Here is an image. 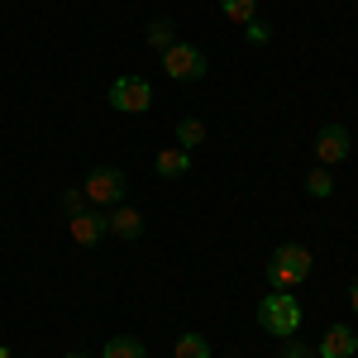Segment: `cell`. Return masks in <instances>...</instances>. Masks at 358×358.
Listing matches in <instances>:
<instances>
[{
	"mask_svg": "<svg viewBox=\"0 0 358 358\" xmlns=\"http://www.w3.org/2000/svg\"><path fill=\"white\" fill-rule=\"evenodd\" d=\"M315 268V258H310V248L306 244H277L273 258H268V282H273L277 292H292L296 282H306Z\"/></svg>",
	"mask_w": 358,
	"mask_h": 358,
	"instance_id": "6da1fadb",
	"label": "cell"
},
{
	"mask_svg": "<svg viewBox=\"0 0 358 358\" xmlns=\"http://www.w3.org/2000/svg\"><path fill=\"white\" fill-rule=\"evenodd\" d=\"M258 325H263L268 334L292 339V334L301 330V301H296L292 292H273V296H263V301H258Z\"/></svg>",
	"mask_w": 358,
	"mask_h": 358,
	"instance_id": "7a4b0ae2",
	"label": "cell"
},
{
	"mask_svg": "<svg viewBox=\"0 0 358 358\" xmlns=\"http://www.w3.org/2000/svg\"><path fill=\"white\" fill-rule=\"evenodd\" d=\"M124 192H129V182H124V172L120 167H91L82 182V196L91 206H101V210H110V206H124Z\"/></svg>",
	"mask_w": 358,
	"mask_h": 358,
	"instance_id": "3957f363",
	"label": "cell"
},
{
	"mask_svg": "<svg viewBox=\"0 0 358 358\" xmlns=\"http://www.w3.org/2000/svg\"><path fill=\"white\" fill-rule=\"evenodd\" d=\"M163 72L172 82H201V77L210 72V62H206V53L192 48V43H172L163 53Z\"/></svg>",
	"mask_w": 358,
	"mask_h": 358,
	"instance_id": "277c9868",
	"label": "cell"
},
{
	"mask_svg": "<svg viewBox=\"0 0 358 358\" xmlns=\"http://www.w3.org/2000/svg\"><path fill=\"white\" fill-rule=\"evenodd\" d=\"M110 106L120 115H143L153 106V86L143 82V77H115L110 82Z\"/></svg>",
	"mask_w": 358,
	"mask_h": 358,
	"instance_id": "5b68a950",
	"label": "cell"
},
{
	"mask_svg": "<svg viewBox=\"0 0 358 358\" xmlns=\"http://www.w3.org/2000/svg\"><path fill=\"white\" fill-rule=\"evenodd\" d=\"M349 148H354V138H349L344 124H320V134H315V158H320V167L344 163Z\"/></svg>",
	"mask_w": 358,
	"mask_h": 358,
	"instance_id": "8992f818",
	"label": "cell"
},
{
	"mask_svg": "<svg viewBox=\"0 0 358 358\" xmlns=\"http://www.w3.org/2000/svg\"><path fill=\"white\" fill-rule=\"evenodd\" d=\"M67 229H72V239L82 248H96L101 239H106V210H72V220H67Z\"/></svg>",
	"mask_w": 358,
	"mask_h": 358,
	"instance_id": "52a82bcc",
	"label": "cell"
},
{
	"mask_svg": "<svg viewBox=\"0 0 358 358\" xmlns=\"http://www.w3.org/2000/svg\"><path fill=\"white\" fill-rule=\"evenodd\" d=\"M315 354H320V358H354L358 354V334L349 330V325H330V330L320 334Z\"/></svg>",
	"mask_w": 358,
	"mask_h": 358,
	"instance_id": "ba28073f",
	"label": "cell"
},
{
	"mask_svg": "<svg viewBox=\"0 0 358 358\" xmlns=\"http://www.w3.org/2000/svg\"><path fill=\"white\" fill-rule=\"evenodd\" d=\"M106 234H115V239H138L143 234V215H138L134 206H110L106 210Z\"/></svg>",
	"mask_w": 358,
	"mask_h": 358,
	"instance_id": "9c48e42d",
	"label": "cell"
},
{
	"mask_svg": "<svg viewBox=\"0 0 358 358\" xmlns=\"http://www.w3.org/2000/svg\"><path fill=\"white\" fill-rule=\"evenodd\" d=\"M153 172L167 177V182H177V177H187V172H192V153H187V148H163V153L153 158Z\"/></svg>",
	"mask_w": 358,
	"mask_h": 358,
	"instance_id": "30bf717a",
	"label": "cell"
},
{
	"mask_svg": "<svg viewBox=\"0 0 358 358\" xmlns=\"http://www.w3.org/2000/svg\"><path fill=\"white\" fill-rule=\"evenodd\" d=\"M101 358H148V349H143V339H134V334H110Z\"/></svg>",
	"mask_w": 358,
	"mask_h": 358,
	"instance_id": "8fae6325",
	"label": "cell"
},
{
	"mask_svg": "<svg viewBox=\"0 0 358 358\" xmlns=\"http://www.w3.org/2000/svg\"><path fill=\"white\" fill-rule=\"evenodd\" d=\"M143 38H148V48H153V53H167V48L177 43V24H172V20H148Z\"/></svg>",
	"mask_w": 358,
	"mask_h": 358,
	"instance_id": "7c38bea8",
	"label": "cell"
},
{
	"mask_svg": "<svg viewBox=\"0 0 358 358\" xmlns=\"http://www.w3.org/2000/svg\"><path fill=\"white\" fill-rule=\"evenodd\" d=\"M196 143H206V124H201L196 115H182V120H177V148L192 153Z\"/></svg>",
	"mask_w": 358,
	"mask_h": 358,
	"instance_id": "4fadbf2b",
	"label": "cell"
},
{
	"mask_svg": "<svg viewBox=\"0 0 358 358\" xmlns=\"http://www.w3.org/2000/svg\"><path fill=\"white\" fill-rule=\"evenodd\" d=\"M172 358H210V344H206V334H177V344H172Z\"/></svg>",
	"mask_w": 358,
	"mask_h": 358,
	"instance_id": "5bb4252c",
	"label": "cell"
},
{
	"mask_svg": "<svg viewBox=\"0 0 358 358\" xmlns=\"http://www.w3.org/2000/svg\"><path fill=\"white\" fill-rule=\"evenodd\" d=\"M220 15L234 20V24H248V20L258 15V0H220Z\"/></svg>",
	"mask_w": 358,
	"mask_h": 358,
	"instance_id": "9a60e30c",
	"label": "cell"
},
{
	"mask_svg": "<svg viewBox=\"0 0 358 358\" xmlns=\"http://www.w3.org/2000/svg\"><path fill=\"white\" fill-rule=\"evenodd\" d=\"M330 192H334V177H330V167H315V172L306 177V196H315V201H325Z\"/></svg>",
	"mask_w": 358,
	"mask_h": 358,
	"instance_id": "2e32d148",
	"label": "cell"
},
{
	"mask_svg": "<svg viewBox=\"0 0 358 358\" xmlns=\"http://www.w3.org/2000/svg\"><path fill=\"white\" fill-rule=\"evenodd\" d=\"M244 38H248V43H253V48H258V43H268V38H273V24L253 15V20H248V24H244Z\"/></svg>",
	"mask_w": 358,
	"mask_h": 358,
	"instance_id": "e0dca14e",
	"label": "cell"
},
{
	"mask_svg": "<svg viewBox=\"0 0 358 358\" xmlns=\"http://www.w3.org/2000/svg\"><path fill=\"white\" fill-rule=\"evenodd\" d=\"M282 354H287V358H310V349L296 344V339H282Z\"/></svg>",
	"mask_w": 358,
	"mask_h": 358,
	"instance_id": "ac0fdd59",
	"label": "cell"
},
{
	"mask_svg": "<svg viewBox=\"0 0 358 358\" xmlns=\"http://www.w3.org/2000/svg\"><path fill=\"white\" fill-rule=\"evenodd\" d=\"M62 206H67V210H82L86 196H82V192H67V196H62Z\"/></svg>",
	"mask_w": 358,
	"mask_h": 358,
	"instance_id": "d6986e66",
	"label": "cell"
},
{
	"mask_svg": "<svg viewBox=\"0 0 358 358\" xmlns=\"http://www.w3.org/2000/svg\"><path fill=\"white\" fill-rule=\"evenodd\" d=\"M349 306H354V310H358V282H354V292H349Z\"/></svg>",
	"mask_w": 358,
	"mask_h": 358,
	"instance_id": "ffe728a7",
	"label": "cell"
},
{
	"mask_svg": "<svg viewBox=\"0 0 358 358\" xmlns=\"http://www.w3.org/2000/svg\"><path fill=\"white\" fill-rule=\"evenodd\" d=\"M0 358H15V354H10V349H5V344H0Z\"/></svg>",
	"mask_w": 358,
	"mask_h": 358,
	"instance_id": "44dd1931",
	"label": "cell"
},
{
	"mask_svg": "<svg viewBox=\"0 0 358 358\" xmlns=\"http://www.w3.org/2000/svg\"><path fill=\"white\" fill-rule=\"evenodd\" d=\"M67 358H91V354H67Z\"/></svg>",
	"mask_w": 358,
	"mask_h": 358,
	"instance_id": "7402d4cb",
	"label": "cell"
}]
</instances>
